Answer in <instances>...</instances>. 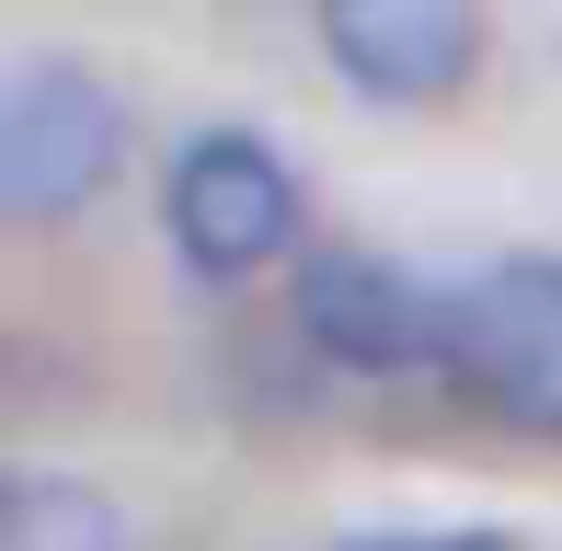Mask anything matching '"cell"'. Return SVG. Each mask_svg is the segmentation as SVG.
<instances>
[{
  "label": "cell",
  "mask_w": 562,
  "mask_h": 551,
  "mask_svg": "<svg viewBox=\"0 0 562 551\" xmlns=\"http://www.w3.org/2000/svg\"><path fill=\"white\" fill-rule=\"evenodd\" d=\"M448 380L517 437H562V254H505L448 299Z\"/></svg>",
  "instance_id": "6da1fadb"
},
{
  "label": "cell",
  "mask_w": 562,
  "mask_h": 551,
  "mask_svg": "<svg viewBox=\"0 0 562 551\" xmlns=\"http://www.w3.org/2000/svg\"><path fill=\"white\" fill-rule=\"evenodd\" d=\"M299 334L322 357L391 380L414 357H448V299H425L391 254H311L299 265Z\"/></svg>",
  "instance_id": "277c9868"
},
{
  "label": "cell",
  "mask_w": 562,
  "mask_h": 551,
  "mask_svg": "<svg viewBox=\"0 0 562 551\" xmlns=\"http://www.w3.org/2000/svg\"><path fill=\"white\" fill-rule=\"evenodd\" d=\"M322 58L379 104H437L471 81L482 58V12L471 0H334L322 12Z\"/></svg>",
  "instance_id": "5b68a950"
},
{
  "label": "cell",
  "mask_w": 562,
  "mask_h": 551,
  "mask_svg": "<svg viewBox=\"0 0 562 551\" xmlns=\"http://www.w3.org/2000/svg\"><path fill=\"white\" fill-rule=\"evenodd\" d=\"M0 551H126V517L92 483H58V471H23L0 494Z\"/></svg>",
  "instance_id": "8992f818"
},
{
  "label": "cell",
  "mask_w": 562,
  "mask_h": 551,
  "mask_svg": "<svg viewBox=\"0 0 562 551\" xmlns=\"http://www.w3.org/2000/svg\"><path fill=\"white\" fill-rule=\"evenodd\" d=\"M356 551H517V540H494V529H459V540H356Z\"/></svg>",
  "instance_id": "52a82bcc"
},
{
  "label": "cell",
  "mask_w": 562,
  "mask_h": 551,
  "mask_svg": "<svg viewBox=\"0 0 562 551\" xmlns=\"http://www.w3.org/2000/svg\"><path fill=\"white\" fill-rule=\"evenodd\" d=\"M126 161V104L81 58H12L0 69V207L12 218H69L115 184Z\"/></svg>",
  "instance_id": "7a4b0ae2"
},
{
  "label": "cell",
  "mask_w": 562,
  "mask_h": 551,
  "mask_svg": "<svg viewBox=\"0 0 562 551\" xmlns=\"http://www.w3.org/2000/svg\"><path fill=\"white\" fill-rule=\"evenodd\" d=\"M161 218H172V254H184L195 276H252V265H276L299 241V172L276 161L265 138L207 127L184 161H172Z\"/></svg>",
  "instance_id": "3957f363"
}]
</instances>
